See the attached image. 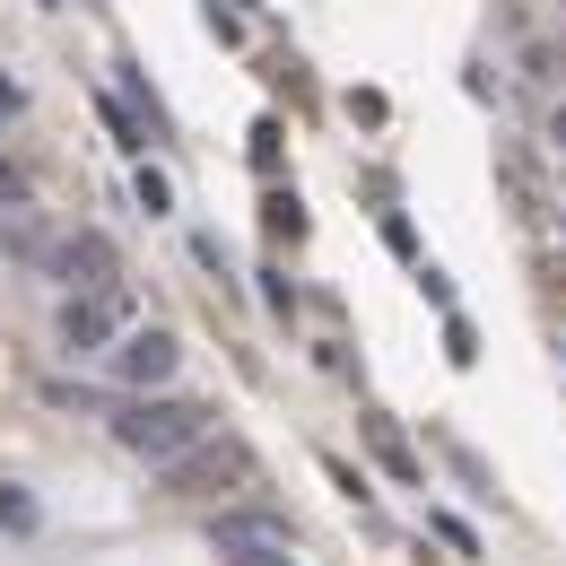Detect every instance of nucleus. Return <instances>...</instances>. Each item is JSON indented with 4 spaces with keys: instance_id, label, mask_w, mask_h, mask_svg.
Returning a JSON list of instances; mask_svg holds the SVG:
<instances>
[{
    "instance_id": "nucleus-11",
    "label": "nucleus",
    "mask_w": 566,
    "mask_h": 566,
    "mask_svg": "<svg viewBox=\"0 0 566 566\" xmlns=\"http://www.w3.org/2000/svg\"><path fill=\"white\" fill-rule=\"evenodd\" d=\"M140 210H148V218H166V210H175V192H166V175H148V166H140Z\"/></svg>"
},
{
    "instance_id": "nucleus-5",
    "label": "nucleus",
    "mask_w": 566,
    "mask_h": 566,
    "mask_svg": "<svg viewBox=\"0 0 566 566\" xmlns=\"http://www.w3.org/2000/svg\"><path fill=\"white\" fill-rule=\"evenodd\" d=\"M62 287H123V253H114V235L105 227H78L53 244V262H44Z\"/></svg>"
},
{
    "instance_id": "nucleus-12",
    "label": "nucleus",
    "mask_w": 566,
    "mask_h": 566,
    "mask_svg": "<svg viewBox=\"0 0 566 566\" xmlns=\"http://www.w3.org/2000/svg\"><path fill=\"white\" fill-rule=\"evenodd\" d=\"M0 210H27V166L0 157Z\"/></svg>"
},
{
    "instance_id": "nucleus-2",
    "label": "nucleus",
    "mask_w": 566,
    "mask_h": 566,
    "mask_svg": "<svg viewBox=\"0 0 566 566\" xmlns=\"http://www.w3.org/2000/svg\"><path fill=\"white\" fill-rule=\"evenodd\" d=\"M123 332H132L123 287H71V296H62V314H53V340H62L71 357H105Z\"/></svg>"
},
{
    "instance_id": "nucleus-3",
    "label": "nucleus",
    "mask_w": 566,
    "mask_h": 566,
    "mask_svg": "<svg viewBox=\"0 0 566 566\" xmlns=\"http://www.w3.org/2000/svg\"><path fill=\"white\" fill-rule=\"evenodd\" d=\"M175 366H184V349H175V332H157V323H132V332L105 349V375H114L123 392H166Z\"/></svg>"
},
{
    "instance_id": "nucleus-4",
    "label": "nucleus",
    "mask_w": 566,
    "mask_h": 566,
    "mask_svg": "<svg viewBox=\"0 0 566 566\" xmlns=\"http://www.w3.org/2000/svg\"><path fill=\"white\" fill-rule=\"evenodd\" d=\"M166 489L175 496H218V489H253V453L227 444V436H201L192 453L166 462Z\"/></svg>"
},
{
    "instance_id": "nucleus-13",
    "label": "nucleus",
    "mask_w": 566,
    "mask_h": 566,
    "mask_svg": "<svg viewBox=\"0 0 566 566\" xmlns=\"http://www.w3.org/2000/svg\"><path fill=\"white\" fill-rule=\"evenodd\" d=\"M549 140H558V157H566V105H558V114H549Z\"/></svg>"
},
{
    "instance_id": "nucleus-7",
    "label": "nucleus",
    "mask_w": 566,
    "mask_h": 566,
    "mask_svg": "<svg viewBox=\"0 0 566 566\" xmlns=\"http://www.w3.org/2000/svg\"><path fill=\"white\" fill-rule=\"evenodd\" d=\"M366 444L384 453V471H392L401 489H419V453H410V444H401V436H392V427H384V419H366Z\"/></svg>"
},
{
    "instance_id": "nucleus-1",
    "label": "nucleus",
    "mask_w": 566,
    "mask_h": 566,
    "mask_svg": "<svg viewBox=\"0 0 566 566\" xmlns=\"http://www.w3.org/2000/svg\"><path fill=\"white\" fill-rule=\"evenodd\" d=\"M210 436V410L201 401H184V392H132L123 410H114V444L123 453H140L148 471H166L175 453H192Z\"/></svg>"
},
{
    "instance_id": "nucleus-6",
    "label": "nucleus",
    "mask_w": 566,
    "mask_h": 566,
    "mask_svg": "<svg viewBox=\"0 0 566 566\" xmlns=\"http://www.w3.org/2000/svg\"><path fill=\"white\" fill-rule=\"evenodd\" d=\"M210 532H218V549H227V558H287V549H296L280 514H218Z\"/></svg>"
},
{
    "instance_id": "nucleus-10",
    "label": "nucleus",
    "mask_w": 566,
    "mask_h": 566,
    "mask_svg": "<svg viewBox=\"0 0 566 566\" xmlns=\"http://www.w3.org/2000/svg\"><path fill=\"white\" fill-rule=\"evenodd\" d=\"M262 210H271V235H305V218H296V192H271Z\"/></svg>"
},
{
    "instance_id": "nucleus-8",
    "label": "nucleus",
    "mask_w": 566,
    "mask_h": 566,
    "mask_svg": "<svg viewBox=\"0 0 566 566\" xmlns=\"http://www.w3.org/2000/svg\"><path fill=\"white\" fill-rule=\"evenodd\" d=\"M0 244H9V253H27V262H53V235H44V227H35L27 210L0 218Z\"/></svg>"
},
{
    "instance_id": "nucleus-14",
    "label": "nucleus",
    "mask_w": 566,
    "mask_h": 566,
    "mask_svg": "<svg viewBox=\"0 0 566 566\" xmlns=\"http://www.w3.org/2000/svg\"><path fill=\"white\" fill-rule=\"evenodd\" d=\"M0 114H18V78H0Z\"/></svg>"
},
{
    "instance_id": "nucleus-9",
    "label": "nucleus",
    "mask_w": 566,
    "mask_h": 566,
    "mask_svg": "<svg viewBox=\"0 0 566 566\" xmlns=\"http://www.w3.org/2000/svg\"><path fill=\"white\" fill-rule=\"evenodd\" d=\"M0 532H35V496L27 489H0Z\"/></svg>"
}]
</instances>
